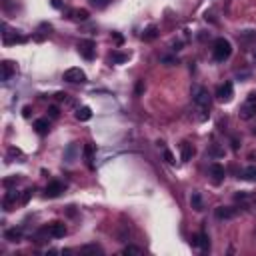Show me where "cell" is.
<instances>
[{
  "mask_svg": "<svg viewBox=\"0 0 256 256\" xmlns=\"http://www.w3.org/2000/svg\"><path fill=\"white\" fill-rule=\"evenodd\" d=\"M230 54H232V44H230V40H226V38H216L214 40V48H212L214 60L216 62H224V60L230 58Z\"/></svg>",
  "mask_w": 256,
  "mask_h": 256,
  "instance_id": "1",
  "label": "cell"
},
{
  "mask_svg": "<svg viewBox=\"0 0 256 256\" xmlns=\"http://www.w3.org/2000/svg\"><path fill=\"white\" fill-rule=\"evenodd\" d=\"M192 102L198 106V110L206 112V110L210 108V94H208V90L202 88V86H196V88L192 90Z\"/></svg>",
  "mask_w": 256,
  "mask_h": 256,
  "instance_id": "2",
  "label": "cell"
},
{
  "mask_svg": "<svg viewBox=\"0 0 256 256\" xmlns=\"http://www.w3.org/2000/svg\"><path fill=\"white\" fill-rule=\"evenodd\" d=\"M238 116H240L242 120H250V118L256 116V94H248L246 102L240 106V112H238Z\"/></svg>",
  "mask_w": 256,
  "mask_h": 256,
  "instance_id": "3",
  "label": "cell"
},
{
  "mask_svg": "<svg viewBox=\"0 0 256 256\" xmlns=\"http://www.w3.org/2000/svg\"><path fill=\"white\" fill-rule=\"evenodd\" d=\"M66 82H70V84H82V82H86V72L82 70V68H68V70H64V76H62Z\"/></svg>",
  "mask_w": 256,
  "mask_h": 256,
  "instance_id": "4",
  "label": "cell"
},
{
  "mask_svg": "<svg viewBox=\"0 0 256 256\" xmlns=\"http://www.w3.org/2000/svg\"><path fill=\"white\" fill-rule=\"evenodd\" d=\"M44 232L48 234V236H52V238H64L66 236V224L64 222H50L46 228H44Z\"/></svg>",
  "mask_w": 256,
  "mask_h": 256,
  "instance_id": "5",
  "label": "cell"
},
{
  "mask_svg": "<svg viewBox=\"0 0 256 256\" xmlns=\"http://www.w3.org/2000/svg\"><path fill=\"white\" fill-rule=\"evenodd\" d=\"M78 52L86 60H92L94 58V42L92 40H80L78 42Z\"/></svg>",
  "mask_w": 256,
  "mask_h": 256,
  "instance_id": "6",
  "label": "cell"
},
{
  "mask_svg": "<svg viewBox=\"0 0 256 256\" xmlns=\"http://www.w3.org/2000/svg\"><path fill=\"white\" fill-rule=\"evenodd\" d=\"M216 96H218V100H222V102H230V100H232V96H234L232 82H224L222 86H220V88L216 90Z\"/></svg>",
  "mask_w": 256,
  "mask_h": 256,
  "instance_id": "7",
  "label": "cell"
},
{
  "mask_svg": "<svg viewBox=\"0 0 256 256\" xmlns=\"http://www.w3.org/2000/svg\"><path fill=\"white\" fill-rule=\"evenodd\" d=\"M60 192H64V186L60 182H50L46 186V196L48 198H56V196H60Z\"/></svg>",
  "mask_w": 256,
  "mask_h": 256,
  "instance_id": "8",
  "label": "cell"
},
{
  "mask_svg": "<svg viewBox=\"0 0 256 256\" xmlns=\"http://www.w3.org/2000/svg\"><path fill=\"white\" fill-rule=\"evenodd\" d=\"M192 244H196L202 252H206V250H208V246H210V242H208V234H204V232L196 234V236H194V240H192Z\"/></svg>",
  "mask_w": 256,
  "mask_h": 256,
  "instance_id": "9",
  "label": "cell"
},
{
  "mask_svg": "<svg viewBox=\"0 0 256 256\" xmlns=\"http://www.w3.org/2000/svg\"><path fill=\"white\" fill-rule=\"evenodd\" d=\"M90 118H92V110H90L88 106H80V108L76 110V120L86 122V120H90Z\"/></svg>",
  "mask_w": 256,
  "mask_h": 256,
  "instance_id": "10",
  "label": "cell"
},
{
  "mask_svg": "<svg viewBox=\"0 0 256 256\" xmlns=\"http://www.w3.org/2000/svg\"><path fill=\"white\" fill-rule=\"evenodd\" d=\"M16 72V66L12 64V62H8V60H4L2 62V80L6 82V80H10V76Z\"/></svg>",
  "mask_w": 256,
  "mask_h": 256,
  "instance_id": "11",
  "label": "cell"
},
{
  "mask_svg": "<svg viewBox=\"0 0 256 256\" xmlns=\"http://www.w3.org/2000/svg\"><path fill=\"white\" fill-rule=\"evenodd\" d=\"M34 128H36L38 134H46L50 130V122H48V118H38L36 122H34Z\"/></svg>",
  "mask_w": 256,
  "mask_h": 256,
  "instance_id": "12",
  "label": "cell"
},
{
  "mask_svg": "<svg viewBox=\"0 0 256 256\" xmlns=\"http://www.w3.org/2000/svg\"><path fill=\"white\" fill-rule=\"evenodd\" d=\"M210 174L214 176V182H220V180L224 178V168L220 166V164H212L210 166Z\"/></svg>",
  "mask_w": 256,
  "mask_h": 256,
  "instance_id": "13",
  "label": "cell"
},
{
  "mask_svg": "<svg viewBox=\"0 0 256 256\" xmlns=\"http://www.w3.org/2000/svg\"><path fill=\"white\" fill-rule=\"evenodd\" d=\"M192 156H194V148H192V144L182 142V160H184V162H188Z\"/></svg>",
  "mask_w": 256,
  "mask_h": 256,
  "instance_id": "14",
  "label": "cell"
},
{
  "mask_svg": "<svg viewBox=\"0 0 256 256\" xmlns=\"http://www.w3.org/2000/svg\"><path fill=\"white\" fill-rule=\"evenodd\" d=\"M236 212L232 210V208H226V206H218L216 208V216L220 218V220H226V218H232Z\"/></svg>",
  "mask_w": 256,
  "mask_h": 256,
  "instance_id": "15",
  "label": "cell"
},
{
  "mask_svg": "<svg viewBox=\"0 0 256 256\" xmlns=\"http://www.w3.org/2000/svg\"><path fill=\"white\" fill-rule=\"evenodd\" d=\"M242 178L244 180H250V182H256V166H248L244 172H242Z\"/></svg>",
  "mask_w": 256,
  "mask_h": 256,
  "instance_id": "16",
  "label": "cell"
},
{
  "mask_svg": "<svg viewBox=\"0 0 256 256\" xmlns=\"http://www.w3.org/2000/svg\"><path fill=\"white\" fill-rule=\"evenodd\" d=\"M20 230H16V228H12V230H6V240H10V242H18V238H20Z\"/></svg>",
  "mask_w": 256,
  "mask_h": 256,
  "instance_id": "17",
  "label": "cell"
},
{
  "mask_svg": "<svg viewBox=\"0 0 256 256\" xmlns=\"http://www.w3.org/2000/svg\"><path fill=\"white\" fill-rule=\"evenodd\" d=\"M190 202H192V206H194V210H202V198H200V194H192V198H190Z\"/></svg>",
  "mask_w": 256,
  "mask_h": 256,
  "instance_id": "18",
  "label": "cell"
},
{
  "mask_svg": "<svg viewBox=\"0 0 256 256\" xmlns=\"http://www.w3.org/2000/svg\"><path fill=\"white\" fill-rule=\"evenodd\" d=\"M122 254H142V248L128 244V246H124V248H122Z\"/></svg>",
  "mask_w": 256,
  "mask_h": 256,
  "instance_id": "19",
  "label": "cell"
},
{
  "mask_svg": "<svg viewBox=\"0 0 256 256\" xmlns=\"http://www.w3.org/2000/svg\"><path fill=\"white\" fill-rule=\"evenodd\" d=\"M84 156H86L88 164L92 166V146H90V144H86V146H84Z\"/></svg>",
  "mask_w": 256,
  "mask_h": 256,
  "instance_id": "20",
  "label": "cell"
},
{
  "mask_svg": "<svg viewBox=\"0 0 256 256\" xmlns=\"http://www.w3.org/2000/svg\"><path fill=\"white\" fill-rule=\"evenodd\" d=\"M156 32H158V30H156L154 26L148 28V30H146V34H144V40H152V38H156Z\"/></svg>",
  "mask_w": 256,
  "mask_h": 256,
  "instance_id": "21",
  "label": "cell"
},
{
  "mask_svg": "<svg viewBox=\"0 0 256 256\" xmlns=\"http://www.w3.org/2000/svg\"><path fill=\"white\" fill-rule=\"evenodd\" d=\"M74 16H76L78 20H86V18H88V10H76Z\"/></svg>",
  "mask_w": 256,
  "mask_h": 256,
  "instance_id": "22",
  "label": "cell"
},
{
  "mask_svg": "<svg viewBox=\"0 0 256 256\" xmlns=\"http://www.w3.org/2000/svg\"><path fill=\"white\" fill-rule=\"evenodd\" d=\"M82 252H96V254H102V248L92 244V246H84V248H82Z\"/></svg>",
  "mask_w": 256,
  "mask_h": 256,
  "instance_id": "23",
  "label": "cell"
},
{
  "mask_svg": "<svg viewBox=\"0 0 256 256\" xmlns=\"http://www.w3.org/2000/svg\"><path fill=\"white\" fill-rule=\"evenodd\" d=\"M90 2H92L96 8H104V6L110 2V0H90Z\"/></svg>",
  "mask_w": 256,
  "mask_h": 256,
  "instance_id": "24",
  "label": "cell"
},
{
  "mask_svg": "<svg viewBox=\"0 0 256 256\" xmlns=\"http://www.w3.org/2000/svg\"><path fill=\"white\" fill-rule=\"evenodd\" d=\"M126 58H128L126 54H118V52H114V54H112V60H114V62H124Z\"/></svg>",
  "mask_w": 256,
  "mask_h": 256,
  "instance_id": "25",
  "label": "cell"
},
{
  "mask_svg": "<svg viewBox=\"0 0 256 256\" xmlns=\"http://www.w3.org/2000/svg\"><path fill=\"white\" fill-rule=\"evenodd\" d=\"M48 114H50V118H58V114H60V112H58V108H56V106H50V108H48Z\"/></svg>",
  "mask_w": 256,
  "mask_h": 256,
  "instance_id": "26",
  "label": "cell"
},
{
  "mask_svg": "<svg viewBox=\"0 0 256 256\" xmlns=\"http://www.w3.org/2000/svg\"><path fill=\"white\" fill-rule=\"evenodd\" d=\"M142 90H144V84H142V80L136 84V94H142Z\"/></svg>",
  "mask_w": 256,
  "mask_h": 256,
  "instance_id": "27",
  "label": "cell"
},
{
  "mask_svg": "<svg viewBox=\"0 0 256 256\" xmlns=\"http://www.w3.org/2000/svg\"><path fill=\"white\" fill-rule=\"evenodd\" d=\"M164 158H166L168 162H174V156H172V152H168V150L164 152Z\"/></svg>",
  "mask_w": 256,
  "mask_h": 256,
  "instance_id": "28",
  "label": "cell"
}]
</instances>
